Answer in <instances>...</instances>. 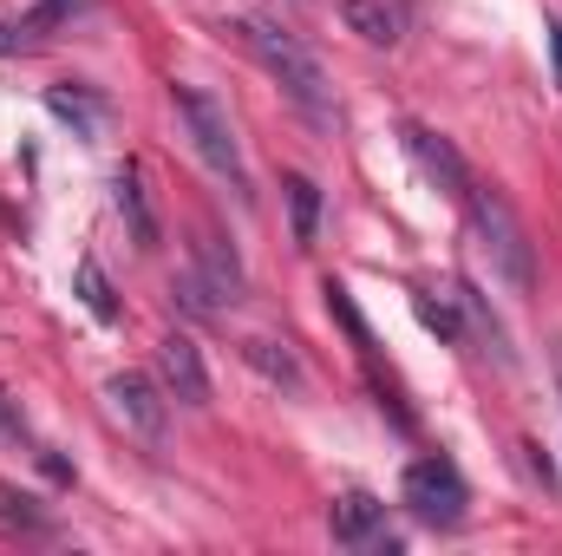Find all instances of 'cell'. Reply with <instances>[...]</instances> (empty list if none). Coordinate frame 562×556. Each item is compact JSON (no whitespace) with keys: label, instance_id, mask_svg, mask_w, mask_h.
<instances>
[{"label":"cell","instance_id":"ba28073f","mask_svg":"<svg viewBox=\"0 0 562 556\" xmlns=\"http://www.w3.org/2000/svg\"><path fill=\"white\" fill-rule=\"evenodd\" d=\"M400 138H406V151H413V164H419L425 177L445 190V197H458L464 203V184H471V164L451 151V138H438L431 125H400Z\"/></svg>","mask_w":562,"mask_h":556},{"label":"cell","instance_id":"e0dca14e","mask_svg":"<svg viewBox=\"0 0 562 556\" xmlns=\"http://www.w3.org/2000/svg\"><path fill=\"white\" fill-rule=\"evenodd\" d=\"M413 308H419V321L431 327V334H445V341H464V327H458V314H451L445 301H431V294H419Z\"/></svg>","mask_w":562,"mask_h":556},{"label":"cell","instance_id":"7a4b0ae2","mask_svg":"<svg viewBox=\"0 0 562 556\" xmlns=\"http://www.w3.org/2000/svg\"><path fill=\"white\" fill-rule=\"evenodd\" d=\"M464 210H471V230H477V249L491 256V269L510 281L517 294H530V288H537V249H530V236H524L510 197L471 177V184H464Z\"/></svg>","mask_w":562,"mask_h":556},{"label":"cell","instance_id":"7402d4cb","mask_svg":"<svg viewBox=\"0 0 562 556\" xmlns=\"http://www.w3.org/2000/svg\"><path fill=\"white\" fill-rule=\"evenodd\" d=\"M550 46H557V79H562V26H550Z\"/></svg>","mask_w":562,"mask_h":556},{"label":"cell","instance_id":"6da1fadb","mask_svg":"<svg viewBox=\"0 0 562 556\" xmlns=\"http://www.w3.org/2000/svg\"><path fill=\"white\" fill-rule=\"evenodd\" d=\"M236 33H243L249 53L269 66V79H281V92L294 99V112H301L314 132H334V99H327V73H321V59H314L294 33H281L276 20H243Z\"/></svg>","mask_w":562,"mask_h":556},{"label":"cell","instance_id":"9a60e30c","mask_svg":"<svg viewBox=\"0 0 562 556\" xmlns=\"http://www.w3.org/2000/svg\"><path fill=\"white\" fill-rule=\"evenodd\" d=\"M79 301H86L99 321H119V294H112V281L99 269V256H79Z\"/></svg>","mask_w":562,"mask_h":556},{"label":"cell","instance_id":"d6986e66","mask_svg":"<svg viewBox=\"0 0 562 556\" xmlns=\"http://www.w3.org/2000/svg\"><path fill=\"white\" fill-rule=\"evenodd\" d=\"M524 458H530V471H537V485H543V491H557V471H550V458L537 452V438H524Z\"/></svg>","mask_w":562,"mask_h":556},{"label":"cell","instance_id":"ac0fdd59","mask_svg":"<svg viewBox=\"0 0 562 556\" xmlns=\"http://www.w3.org/2000/svg\"><path fill=\"white\" fill-rule=\"evenodd\" d=\"M86 7H92V0H40V13L26 20V33L40 40L46 26H59V20H72V13H86Z\"/></svg>","mask_w":562,"mask_h":556},{"label":"cell","instance_id":"8fae6325","mask_svg":"<svg viewBox=\"0 0 562 556\" xmlns=\"http://www.w3.org/2000/svg\"><path fill=\"white\" fill-rule=\"evenodd\" d=\"M340 20L367 40V46H393L400 40V13L386 0H340Z\"/></svg>","mask_w":562,"mask_h":556},{"label":"cell","instance_id":"9c48e42d","mask_svg":"<svg viewBox=\"0 0 562 556\" xmlns=\"http://www.w3.org/2000/svg\"><path fill=\"white\" fill-rule=\"evenodd\" d=\"M112 203H119V216H125V230H132L138 249H157V243H164V223H157V203H150V190H144L138 164H119V170H112Z\"/></svg>","mask_w":562,"mask_h":556},{"label":"cell","instance_id":"5b68a950","mask_svg":"<svg viewBox=\"0 0 562 556\" xmlns=\"http://www.w3.org/2000/svg\"><path fill=\"white\" fill-rule=\"evenodd\" d=\"M327 531H334V544H347V551H400V537L386 531V504H380L373 491H347V498H334Z\"/></svg>","mask_w":562,"mask_h":556},{"label":"cell","instance_id":"8992f818","mask_svg":"<svg viewBox=\"0 0 562 556\" xmlns=\"http://www.w3.org/2000/svg\"><path fill=\"white\" fill-rule=\"evenodd\" d=\"M157 374H164L170 400H183V407H210V367H203V347H196L190 334H164V347H157Z\"/></svg>","mask_w":562,"mask_h":556},{"label":"cell","instance_id":"5bb4252c","mask_svg":"<svg viewBox=\"0 0 562 556\" xmlns=\"http://www.w3.org/2000/svg\"><path fill=\"white\" fill-rule=\"evenodd\" d=\"M321 294H327V314H334V321H340V327L353 334V347H360V354H373V327H367V314L353 308L347 281H321Z\"/></svg>","mask_w":562,"mask_h":556},{"label":"cell","instance_id":"30bf717a","mask_svg":"<svg viewBox=\"0 0 562 556\" xmlns=\"http://www.w3.org/2000/svg\"><path fill=\"white\" fill-rule=\"evenodd\" d=\"M196 276L216 288V301H243V288H249V276H243V263H236V249L203 223L196 230Z\"/></svg>","mask_w":562,"mask_h":556},{"label":"cell","instance_id":"ffe728a7","mask_svg":"<svg viewBox=\"0 0 562 556\" xmlns=\"http://www.w3.org/2000/svg\"><path fill=\"white\" fill-rule=\"evenodd\" d=\"M33 46V33H26V20L20 26H0V53H26Z\"/></svg>","mask_w":562,"mask_h":556},{"label":"cell","instance_id":"44dd1931","mask_svg":"<svg viewBox=\"0 0 562 556\" xmlns=\"http://www.w3.org/2000/svg\"><path fill=\"white\" fill-rule=\"evenodd\" d=\"M0 432H13V438H20V432H26V419L13 413V400H7V393H0Z\"/></svg>","mask_w":562,"mask_h":556},{"label":"cell","instance_id":"3957f363","mask_svg":"<svg viewBox=\"0 0 562 556\" xmlns=\"http://www.w3.org/2000/svg\"><path fill=\"white\" fill-rule=\"evenodd\" d=\"M177 112H183V125H190V144L203 151V164L243 197V203H256V190H249V164H243V144L229 132V112L203 92V86H177Z\"/></svg>","mask_w":562,"mask_h":556},{"label":"cell","instance_id":"2e32d148","mask_svg":"<svg viewBox=\"0 0 562 556\" xmlns=\"http://www.w3.org/2000/svg\"><path fill=\"white\" fill-rule=\"evenodd\" d=\"M46 112H53V119H66L79 138H92V132H99V112H92V99H86V92H66V86H53V92H46Z\"/></svg>","mask_w":562,"mask_h":556},{"label":"cell","instance_id":"4fadbf2b","mask_svg":"<svg viewBox=\"0 0 562 556\" xmlns=\"http://www.w3.org/2000/svg\"><path fill=\"white\" fill-rule=\"evenodd\" d=\"M288 210H294V243L314 249V236H321V184L314 177H288Z\"/></svg>","mask_w":562,"mask_h":556},{"label":"cell","instance_id":"277c9868","mask_svg":"<svg viewBox=\"0 0 562 556\" xmlns=\"http://www.w3.org/2000/svg\"><path fill=\"white\" fill-rule=\"evenodd\" d=\"M406 511L419 518V524H438V531H458L464 524V504H471V491H464V478H458V465L451 458H419V465H406Z\"/></svg>","mask_w":562,"mask_h":556},{"label":"cell","instance_id":"52a82bcc","mask_svg":"<svg viewBox=\"0 0 562 556\" xmlns=\"http://www.w3.org/2000/svg\"><path fill=\"white\" fill-rule=\"evenodd\" d=\"M105 400L119 407V419L144 432V438H164V425H170V407H164V393H157V380L150 374H112L105 380Z\"/></svg>","mask_w":562,"mask_h":556},{"label":"cell","instance_id":"7c38bea8","mask_svg":"<svg viewBox=\"0 0 562 556\" xmlns=\"http://www.w3.org/2000/svg\"><path fill=\"white\" fill-rule=\"evenodd\" d=\"M243 360L262 374V380H276V387H288V393H301V367H294V354L281 347V341H243Z\"/></svg>","mask_w":562,"mask_h":556}]
</instances>
